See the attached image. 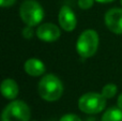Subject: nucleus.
<instances>
[{"label": "nucleus", "instance_id": "obj_1", "mask_svg": "<svg viewBox=\"0 0 122 121\" xmlns=\"http://www.w3.org/2000/svg\"><path fill=\"white\" fill-rule=\"evenodd\" d=\"M62 81L55 74H46L38 84V92L41 99L46 102H56L63 94Z\"/></svg>", "mask_w": 122, "mask_h": 121}, {"label": "nucleus", "instance_id": "obj_2", "mask_svg": "<svg viewBox=\"0 0 122 121\" xmlns=\"http://www.w3.org/2000/svg\"><path fill=\"white\" fill-rule=\"evenodd\" d=\"M100 44L99 34L93 29L84 30L76 41V51L84 59L91 58L97 51Z\"/></svg>", "mask_w": 122, "mask_h": 121}, {"label": "nucleus", "instance_id": "obj_3", "mask_svg": "<svg viewBox=\"0 0 122 121\" xmlns=\"http://www.w3.org/2000/svg\"><path fill=\"white\" fill-rule=\"evenodd\" d=\"M44 9L36 0H25L19 6V16L25 25L36 27L44 18Z\"/></svg>", "mask_w": 122, "mask_h": 121}, {"label": "nucleus", "instance_id": "obj_4", "mask_svg": "<svg viewBox=\"0 0 122 121\" xmlns=\"http://www.w3.org/2000/svg\"><path fill=\"white\" fill-rule=\"evenodd\" d=\"M30 118V107L21 100H12L1 114V121H29Z\"/></svg>", "mask_w": 122, "mask_h": 121}, {"label": "nucleus", "instance_id": "obj_5", "mask_svg": "<svg viewBox=\"0 0 122 121\" xmlns=\"http://www.w3.org/2000/svg\"><path fill=\"white\" fill-rule=\"evenodd\" d=\"M106 100L102 93L97 92H87L78 99V108L80 111L87 115H95L106 107Z\"/></svg>", "mask_w": 122, "mask_h": 121}, {"label": "nucleus", "instance_id": "obj_6", "mask_svg": "<svg viewBox=\"0 0 122 121\" xmlns=\"http://www.w3.org/2000/svg\"><path fill=\"white\" fill-rule=\"evenodd\" d=\"M104 21L109 31L118 35H122V6L109 9L105 13Z\"/></svg>", "mask_w": 122, "mask_h": 121}, {"label": "nucleus", "instance_id": "obj_7", "mask_svg": "<svg viewBox=\"0 0 122 121\" xmlns=\"http://www.w3.org/2000/svg\"><path fill=\"white\" fill-rule=\"evenodd\" d=\"M36 35L43 42L51 43L56 42L61 36L60 28L51 23H44L38 26L36 30Z\"/></svg>", "mask_w": 122, "mask_h": 121}, {"label": "nucleus", "instance_id": "obj_8", "mask_svg": "<svg viewBox=\"0 0 122 121\" xmlns=\"http://www.w3.org/2000/svg\"><path fill=\"white\" fill-rule=\"evenodd\" d=\"M58 23L61 29L66 32H71L77 26V17H76L74 11L69 5L61 6L59 13H58Z\"/></svg>", "mask_w": 122, "mask_h": 121}, {"label": "nucleus", "instance_id": "obj_9", "mask_svg": "<svg viewBox=\"0 0 122 121\" xmlns=\"http://www.w3.org/2000/svg\"><path fill=\"white\" fill-rule=\"evenodd\" d=\"M24 71L32 77L42 76L46 71L44 62L38 58H29L24 63Z\"/></svg>", "mask_w": 122, "mask_h": 121}, {"label": "nucleus", "instance_id": "obj_10", "mask_svg": "<svg viewBox=\"0 0 122 121\" xmlns=\"http://www.w3.org/2000/svg\"><path fill=\"white\" fill-rule=\"evenodd\" d=\"M1 93L6 100H16L19 92L18 84L13 78H5L1 83Z\"/></svg>", "mask_w": 122, "mask_h": 121}, {"label": "nucleus", "instance_id": "obj_11", "mask_svg": "<svg viewBox=\"0 0 122 121\" xmlns=\"http://www.w3.org/2000/svg\"><path fill=\"white\" fill-rule=\"evenodd\" d=\"M101 121H122V109L118 106L110 107L103 114Z\"/></svg>", "mask_w": 122, "mask_h": 121}, {"label": "nucleus", "instance_id": "obj_12", "mask_svg": "<svg viewBox=\"0 0 122 121\" xmlns=\"http://www.w3.org/2000/svg\"><path fill=\"white\" fill-rule=\"evenodd\" d=\"M117 92H118V87H117V85L109 83V84H106V85L102 88L101 93L103 94V96L105 99H112L116 96Z\"/></svg>", "mask_w": 122, "mask_h": 121}, {"label": "nucleus", "instance_id": "obj_13", "mask_svg": "<svg viewBox=\"0 0 122 121\" xmlns=\"http://www.w3.org/2000/svg\"><path fill=\"white\" fill-rule=\"evenodd\" d=\"M94 1L95 0H78L77 3H78V6H79L81 10H89L93 6L94 4Z\"/></svg>", "mask_w": 122, "mask_h": 121}, {"label": "nucleus", "instance_id": "obj_14", "mask_svg": "<svg viewBox=\"0 0 122 121\" xmlns=\"http://www.w3.org/2000/svg\"><path fill=\"white\" fill-rule=\"evenodd\" d=\"M21 34H23V36L25 39H31L32 36H33L34 34V30H33V27H31V26H27L26 25V27L23 29V31H21Z\"/></svg>", "mask_w": 122, "mask_h": 121}, {"label": "nucleus", "instance_id": "obj_15", "mask_svg": "<svg viewBox=\"0 0 122 121\" xmlns=\"http://www.w3.org/2000/svg\"><path fill=\"white\" fill-rule=\"evenodd\" d=\"M59 121H82V120L75 114H65L60 118Z\"/></svg>", "mask_w": 122, "mask_h": 121}, {"label": "nucleus", "instance_id": "obj_16", "mask_svg": "<svg viewBox=\"0 0 122 121\" xmlns=\"http://www.w3.org/2000/svg\"><path fill=\"white\" fill-rule=\"evenodd\" d=\"M16 2V0H0V5L2 8H9V6L13 5Z\"/></svg>", "mask_w": 122, "mask_h": 121}, {"label": "nucleus", "instance_id": "obj_17", "mask_svg": "<svg viewBox=\"0 0 122 121\" xmlns=\"http://www.w3.org/2000/svg\"><path fill=\"white\" fill-rule=\"evenodd\" d=\"M117 106L122 109V92L118 96V98H117Z\"/></svg>", "mask_w": 122, "mask_h": 121}, {"label": "nucleus", "instance_id": "obj_18", "mask_svg": "<svg viewBox=\"0 0 122 121\" xmlns=\"http://www.w3.org/2000/svg\"><path fill=\"white\" fill-rule=\"evenodd\" d=\"M97 3H110V2H114L115 0H95Z\"/></svg>", "mask_w": 122, "mask_h": 121}, {"label": "nucleus", "instance_id": "obj_19", "mask_svg": "<svg viewBox=\"0 0 122 121\" xmlns=\"http://www.w3.org/2000/svg\"><path fill=\"white\" fill-rule=\"evenodd\" d=\"M120 4H121V6H122V0H120Z\"/></svg>", "mask_w": 122, "mask_h": 121}]
</instances>
